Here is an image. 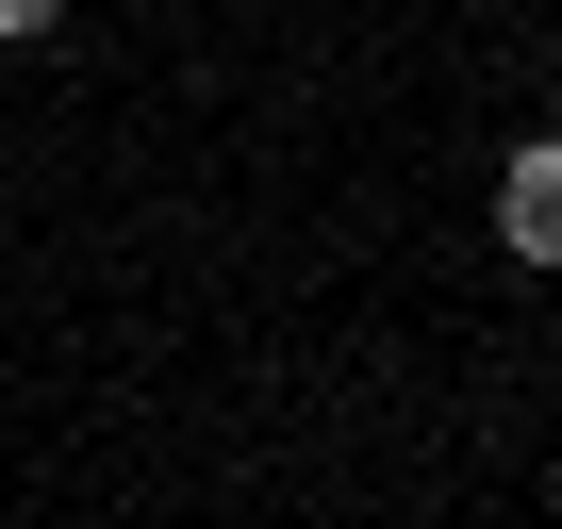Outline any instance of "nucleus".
Here are the masks:
<instances>
[{"label": "nucleus", "mask_w": 562, "mask_h": 529, "mask_svg": "<svg viewBox=\"0 0 562 529\" xmlns=\"http://www.w3.org/2000/svg\"><path fill=\"white\" fill-rule=\"evenodd\" d=\"M67 34V0H0V50H50Z\"/></svg>", "instance_id": "2"}, {"label": "nucleus", "mask_w": 562, "mask_h": 529, "mask_svg": "<svg viewBox=\"0 0 562 529\" xmlns=\"http://www.w3.org/2000/svg\"><path fill=\"white\" fill-rule=\"evenodd\" d=\"M496 248H513V264H562V133H529V149L496 166Z\"/></svg>", "instance_id": "1"}]
</instances>
